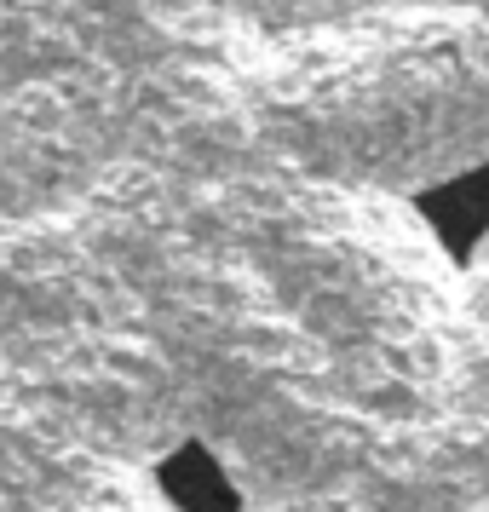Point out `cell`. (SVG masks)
I'll return each mask as SVG.
<instances>
[{"label": "cell", "instance_id": "cell-2", "mask_svg": "<svg viewBox=\"0 0 489 512\" xmlns=\"http://www.w3.org/2000/svg\"><path fill=\"white\" fill-rule=\"evenodd\" d=\"M156 489H162V501H173V507H185V512H236L242 507L236 478L225 472V461L202 438H185L179 449H167L162 461H156Z\"/></svg>", "mask_w": 489, "mask_h": 512}, {"label": "cell", "instance_id": "cell-1", "mask_svg": "<svg viewBox=\"0 0 489 512\" xmlns=\"http://www.w3.org/2000/svg\"><path fill=\"white\" fill-rule=\"evenodd\" d=\"M409 208L420 213V225L432 231V242L449 265H461V271L478 265V254L489 248V156L420 185L409 196Z\"/></svg>", "mask_w": 489, "mask_h": 512}]
</instances>
